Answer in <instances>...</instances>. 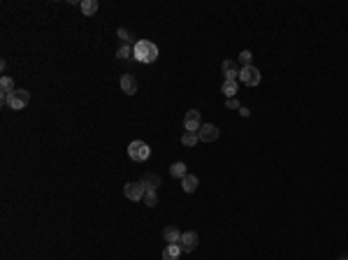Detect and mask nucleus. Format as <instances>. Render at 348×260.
Here are the masks:
<instances>
[{
	"label": "nucleus",
	"instance_id": "1",
	"mask_svg": "<svg viewBox=\"0 0 348 260\" xmlns=\"http://www.w3.org/2000/svg\"><path fill=\"white\" fill-rule=\"evenodd\" d=\"M133 56L139 63H153L158 58V47L153 45V42H149V40H139V42H135Z\"/></svg>",
	"mask_w": 348,
	"mask_h": 260
},
{
	"label": "nucleus",
	"instance_id": "2",
	"mask_svg": "<svg viewBox=\"0 0 348 260\" xmlns=\"http://www.w3.org/2000/svg\"><path fill=\"white\" fill-rule=\"evenodd\" d=\"M128 156H130V161L135 163H144L149 156H151V149H149V144L146 142H130V146H128Z\"/></svg>",
	"mask_w": 348,
	"mask_h": 260
},
{
	"label": "nucleus",
	"instance_id": "3",
	"mask_svg": "<svg viewBox=\"0 0 348 260\" xmlns=\"http://www.w3.org/2000/svg\"><path fill=\"white\" fill-rule=\"evenodd\" d=\"M28 102H30V93L26 89H17L14 93H9V98H7V105L12 109H23Z\"/></svg>",
	"mask_w": 348,
	"mask_h": 260
},
{
	"label": "nucleus",
	"instance_id": "4",
	"mask_svg": "<svg viewBox=\"0 0 348 260\" xmlns=\"http://www.w3.org/2000/svg\"><path fill=\"white\" fill-rule=\"evenodd\" d=\"M239 79H241V84H246V86H258L260 84V70L255 68V65H246V68H241Z\"/></svg>",
	"mask_w": 348,
	"mask_h": 260
},
{
	"label": "nucleus",
	"instance_id": "5",
	"mask_svg": "<svg viewBox=\"0 0 348 260\" xmlns=\"http://www.w3.org/2000/svg\"><path fill=\"white\" fill-rule=\"evenodd\" d=\"M144 193H146V190H144V186H142V181H139V184H125L123 186V195L128 197V200H133V202H139V200H144Z\"/></svg>",
	"mask_w": 348,
	"mask_h": 260
},
{
	"label": "nucleus",
	"instance_id": "6",
	"mask_svg": "<svg viewBox=\"0 0 348 260\" xmlns=\"http://www.w3.org/2000/svg\"><path fill=\"white\" fill-rule=\"evenodd\" d=\"M218 135H221V130H218L214 123H202V128L197 130L200 142H216V140H218Z\"/></svg>",
	"mask_w": 348,
	"mask_h": 260
},
{
	"label": "nucleus",
	"instance_id": "7",
	"mask_svg": "<svg viewBox=\"0 0 348 260\" xmlns=\"http://www.w3.org/2000/svg\"><path fill=\"white\" fill-rule=\"evenodd\" d=\"M197 242H200V237L197 233H184L181 235V239H179V246H181V251L184 253H190L197 249Z\"/></svg>",
	"mask_w": 348,
	"mask_h": 260
},
{
	"label": "nucleus",
	"instance_id": "8",
	"mask_svg": "<svg viewBox=\"0 0 348 260\" xmlns=\"http://www.w3.org/2000/svg\"><path fill=\"white\" fill-rule=\"evenodd\" d=\"M184 128H186L188 133H197V130L202 128V123H200V112H197V109H190V112H186Z\"/></svg>",
	"mask_w": 348,
	"mask_h": 260
},
{
	"label": "nucleus",
	"instance_id": "9",
	"mask_svg": "<svg viewBox=\"0 0 348 260\" xmlns=\"http://www.w3.org/2000/svg\"><path fill=\"white\" fill-rule=\"evenodd\" d=\"M239 68H237V61H223V74H225V81H237L239 77Z\"/></svg>",
	"mask_w": 348,
	"mask_h": 260
},
{
	"label": "nucleus",
	"instance_id": "10",
	"mask_svg": "<svg viewBox=\"0 0 348 260\" xmlns=\"http://www.w3.org/2000/svg\"><path fill=\"white\" fill-rule=\"evenodd\" d=\"M121 91H123L125 95H135L137 93V79H135L133 74H123L121 77Z\"/></svg>",
	"mask_w": 348,
	"mask_h": 260
},
{
	"label": "nucleus",
	"instance_id": "11",
	"mask_svg": "<svg viewBox=\"0 0 348 260\" xmlns=\"http://www.w3.org/2000/svg\"><path fill=\"white\" fill-rule=\"evenodd\" d=\"M0 91H2V105H7V98H9V93H14V79L12 77H2L0 79Z\"/></svg>",
	"mask_w": 348,
	"mask_h": 260
},
{
	"label": "nucleus",
	"instance_id": "12",
	"mask_svg": "<svg viewBox=\"0 0 348 260\" xmlns=\"http://www.w3.org/2000/svg\"><path fill=\"white\" fill-rule=\"evenodd\" d=\"M162 239L167 244H179V239H181V233H179L174 225H170V228H165L162 230Z\"/></svg>",
	"mask_w": 348,
	"mask_h": 260
},
{
	"label": "nucleus",
	"instance_id": "13",
	"mask_svg": "<svg viewBox=\"0 0 348 260\" xmlns=\"http://www.w3.org/2000/svg\"><path fill=\"white\" fill-rule=\"evenodd\" d=\"M181 256V246L179 244H167L162 249V260H177Z\"/></svg>",
	"mask_w": 348,
	"mask_h": 260
},
{
	"label": "nucleus",
	"instance_id": "14",
	"mask_svg": "<svg viewBox=\"0 0 348 260\" xmlns=\"http://www.w3.org/2000/svg\"><path fill=\"white\" fill-rule=\"evenodd\" d=\"M142 186H144V190H158V186H161V177H156V174H144Z\"/></svg>",
	"mask_w": 348,
	"mask_h": 260
},
{
	"label": "nucleus",
	"instance_id": "15",
	"mask_svg": "<svg viewBox=\"0 0 348 260\" xmlns=\"http://www.w3.org/2000/svg\"><path fill=\"white\" fill-rule=\"evenodd\" d=\"M197 184H200V181H197L195 174H186V177L181 179V186H184V190H186V193H195Z\"/></svg>",
	"mask_w": 348,
	"mask_h": 260
},
{
	"label": "nucleus",
	"instance_id": "16",
	"mask_svg": "<svg viewBox=\"0 0 348 260\" xmlns=\"http://www.w3.org/2000/svg\"><path fill=\"white\" fill-rule=\"evenodd\" d=\"M81 12L86 17H93L98 12V0H81Z\"/></svg>",
	"mask_w": 348,
	"mask_h": 260
},
{
	"label": "nucleus",
	"instance_id": "17",
	"mask_svg": "<svg viewBox=\"0 0 348 260\" xmlns=\"http://www.w3.org/2000/svg\"><path fill=\"white\" fill-rule=\"evenodd\" d=\"M221 91H223L228 98H237V93H239V89H237V81H223Z\"/></svg>",
	"mask_w": 348,
	"mask_h": 260
},
{
	"label": "nucleus",
	"instance_id": "18",
	"mask_svg": "<svg viewBox=\"0 0 348 260\" xmlns=\"http://www.w3.org/2000/svg\"><path fill=\"white\" fill-rule=\"evenodd\" d=\"M170 174L177 177V179H184V177H186V165H184V163H174L170 167Z\"/></svg>",
	"mask_w": 348,
	"mask_h": 260
},
{
	"label": "nucleus",
	"instance_id": "19",
	"mask_svg": "<svg viewBox=\"0 0 348 260\" xmlns=\"http://www.w3.org/2000/svg\"><path fill=\"white\" fill-rule=\"evenodd\" d=\"M144 205L146 207L158 205V190H146V193H144Z\"/></svg>",
	"mask_w": 348,
	"mask_h": 260
},
{
	"label": "nucleus",
	"instance_id": "20",
	"mask_svg": "<svg viewBox=\"0 0 348 260\" xmlns=\"http://www.w3.org/2000/svg\"><path fill=\"white\" fill-rule=\"evenodd\" d=\"M200 142V137H197V133H184V137H181V144H186V146H195V144Z\"/></svg>",
	"mask_w": 348,
	"mask_h": 260
},
{
	"label": "nucleus",
	"instance_id": "21",
	"mask_svg": "<svg viewBox=\"0 0 348 260\" xmlns=\"http://www.w3.org/2000/svg\"><path fill=\"white\" fill-rule=\"evenodd\" d=\"M133 54H135V47H130L128 42H125V45L118 49V54L116 56H118V58H128V56H133Z\"/></svg>",
	"mask_w": 348,
	"mask_h": 260
},
{
	"label": "nucleus",
	"instance_id": "22",
	"mask_svg": "<svg viewBox=\"0 0 348 260\" xmlns=\"http://www.w3.org/2000/svg\"><path fill=\"white\" fill-rule=\"evenodd\" d=\"M237 58H239V63L244 65V68H246V65H253L251 63V61H253V54H251V51H241Z\"/></svg>",
	"mask_w": 348,
	"mask_h": 260
},
{
	"label": "nucleus",
	"instance_id": "23",
	"mask_svg": "<svg viewBox=\"0 0 348 260\" xmlns=\"http://www.w3.org/2000/svg\"><path fill=\"white\" fill-rule=\"evenodd\" d=\"M228 107L230 109H241V105H239V100L237 98H228Z\"/></svg>",
	"mask_w": 348,
	"mask_h": 260
},
{
	"label": "nucleus",
	"instance_id": "24",
	"mask_svg": "<svg viewBox=\"0 0 348 260\" xmlns=\"http://www.w3.org/2000/svg\"><path fill=\"white\" fill-rule=\"evenodd\" d=\"M118 37H121V40H125V42H128V37H130V33H128V30H123V28H121V30H118Z\"/></svg>",
	"mask_w": 348,
	"mask_h": 260
},
{
	"label": "nucleus",
	"instance_id": "25",
	"mask_svg": "<svg viewBox=\"0 0 348 260\" xmlns=\"http://www.w3.org/2000/svg\"><path fill=\"white\" fill-rule=\"evenodd\" d=\"M239 114H241V117H244V118H246V117H249V114H251V112H249V109H246V107H241V109H239Z\"/></svg>",
	"mask_w": 348,
	"mask_h": 260
},
{
	"label": "nucleus",
	"instance_id": "26",
	"mask_svg": "<svg viewBox=\"0 0 348 260\" xmlns=\"http://www.w3.org/2000/svg\"><path fill=\"white\" fill-rule=\"evenodd\" d=\"M341 260H348V256H341Z\"/></svg>",
	"mask_w": 348,
	"mask_h": 260
}]
</instances>
